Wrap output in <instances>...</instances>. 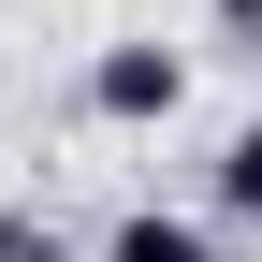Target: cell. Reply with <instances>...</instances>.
<instances>
[{
	"instance_id": "6da1fadb",
	"label": "cell",
	"mask_w": 262,
	"mask_h": 262,
	"mask_svg": "<svg viewBox=\"0 0 262 262\" xmlns=\"http://www.w3.org/2000/svg\"><path fill=\"white\" fill-rule=\"evenodd\" d=\"M88 102H102L117 131H160V117L189 102V58L175 44H102V58H88Z\"/></svg>"
},
{
	"instance_id": "3957f363",
	"label": "cell",
	"mask_w": 262,
	"mask_h": 262,
	"mask_svg": "<svg viewBox=\"0 0 262 262\" xmlns=\"http://www.w3.org/2000/svg\"><path fill=\"white\" fill-rule=\"evenodd\" d=\"M219 204H233V219H248V233H262V117L233 131V146H219Z\"/></svg>"
},
{
	"instance_id": "7a4b0ae2",
	"label": "cell",
	"mask_w": 262,
	"mask_h": 262,
	"mask_svg": "<svg viewBox=\"0 0 262 262\" xmlns=\"http://www.w3.org/2000/svg\"><path fill=\"white\" fill-rule=\"evenodd\" d=\"M102 262H219V248H204V219H160V204H131Z\"/></svg>"
},
{
	"instance_id": "277c9868",
	"label": "cell",
	"mask_w": 262,
	"mask_h": 262,
	"mask_svg": "<svg viewBox=\"0 0 262 262\" xmlns=\"http://www.w3.org/2000/svg\"><path fill=\"white\" fill-rule=\"evenodd\" d=\"M204 15H219V29H248V44H262V0H204Z\"/></svg>"
}]
</instances>
